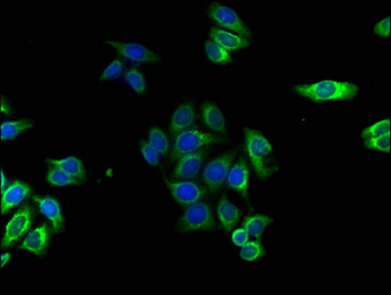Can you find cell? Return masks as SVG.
I'll list each match as a JSON object with an SVG mask.
<instances>
[{"instance_id":"6da1fadb","label":"cell","mask_w":391,"mask_h":295,"mask_svg":"<svg viewBox=\"0 0 391 295\" xmlns=\"http://www.w3.org/2000/svg\"><path fill=\"white\" fill-rule=\"evenodd\" d=\"M294 92L304 98L323 103V101H350L358 94L359 87L349 82L323 80L313 84L296 85Z\"/></svg>"},{"instance_id":"7a4b0ae2","label":"cell","mask_w":391,"mask_h":295,"mask_svg":"<svg viewBox=\"0 0 391 295\" xmlns=\"http://www.w3.org/2000/svg\"><path fill=\"white\" fill-rule=\"evenodd\" d=\"M245 151L250 159L252 166L258 179H267L274 168H271L273 146L258 130L244 128Z\"/></svg>"},{"instance_id":"3957f363","label":"cell","mask_w":391,"mask_h":295,"mask_svg":"<svg viewBox=\"0 0 391 295\" xmlns=\"http://www.w3.org/2000/svg\"><path fill=\"white\" fill-rule=\"evenodd\" d=\"M221 140V137L213 133L204 132L196 128H189L175 136L172 159H178L182 155L204 150V148L219 143Z\"/></svg>"},{"instance_id":"277c9868","label":"cell","mask_w":391,"mask_h":295,"mask_svg":"<svg viewBox=\"0 0 391 295\" xmlns=\"http://www.w3.org/2000/svg\"><path fill=\"white\" fill-rule=\"evenodd\" d=\"M176 227L182 233L211 231L217 229V222L210 205L206 202H197L187 207Z\"/></svg>"},{"instance_id":"5b68a950","label":"cell","mask_w":391,"mask_h":295,"mask_svg":"<svg viewBox=\"0 0 391 295\" xmlns=\"http://www.w3.org/2000/svg\"><path fill=\"white\" fill-rule=\"evenodd\" d=\"M237 152L229 151L224 154L217 155L206 164L203 173L204 184L211 191L215 192L226 182L229 170L234 164Z\"/></svg>"},{"instance_id":"8992f818","label":"cell","mask_w":391,"mask_h":295,"mask_svg":"<svg viewBox=\"0 0 391 295\" xmlns=\"http://www.w3.org/2000/svg\"><path fill=\"white\" fill-rule=\"evenodd\" d=\"M208 13L220 28L251 39L250 29L233 9L219 2H211L208 8Z\"/></svg>"},{"instance_id":"52a82bcc","label":"cell","mask_w":391,"mask_h":295,"mask_svg":"<svg viewBox=\"0 0 391 295\" xmlns=\"http://www.w3.org/2000/svg\"><path fill=\"white\" fill-rule=\"evenodd\" d=\"M33 224V211L30 207H22L13 218L9 220L2 238V248H8L28 233Z\"/></svg>"},{"instance_id":"ba28073f","label":"cell","mask_w":391,"mask_h":295,"mask_svg":"<svg viewBox=\"0 0 391 295\" xmlns=\"http://www.w3.org/2000/svg\"><path fill=\"white\" fill-rule=\"evenodd\" d=\"M166 186L172 193L175 201L182 206H190L206 194V188L198 182L190 180H180V181H172L165 180Z\"/></svg>"},{"instance_id":"9c48e42d","label":"cell","mask_w":391,"mask_h":295,"mask_svg":"<svg viewBox=\"0 0 391 295\" xmlns=\"http://www.w3.org/2000/svg\"><path fill=\"white\" fill-rule=\"evenodd\" d=\"M105 44H109L116 49L119 55L126 60L134 62L148 63L154 62L159 60V55L154 51H150L143 44H135V42H122L118 40H107Z\"/></svg>"},{"instance_id":"30bf717a","label":"cell","mask_w":391,"mask_h":295,"mask_svg":"<svg viewBox=\"0 0 391 295\" xmlns=\"http://www.w3.org/2000/svg\"><path fill=\"white\" fill-rule=\"evenodd\" d=\"M227 185L233 190L237 191L244 198L245 201L251 206L250 195H249V182H250V171L244 159H238L231 166L226 179Z\"/></svg>"},{"instance_id":"8fae6325","label":"cell","mask_w":391,"mask_h":295,"mask_svg":"<svg viewBox=\"0 0 391 295\" xmlns=\"http://www.w3.org/2000/svg\"><path fill=\"white\" fill-rule=\"evenodd\" d=\"M206 151H198L191 154L182 155L177 159L173 170V177L175 179H192L197 177L203 164Z\"/></svg>"},{"instance_id":"7c38bea8","label":"cell","mask_w":391,"mask_h":295,"mask_svg":"<svg viewBox=\"0 0 391 295\" xmlns=\"http://www.w3.org/2000/svg\"><path fill=\"white\" fill-rule=\"evenodd\" d=\"M1 214L5 215L31 194V186L20 180L9 184L1 192Z\"/></svg>"},{"instance_id":"4fadbf2b","label":"cell","mask_w":391,"mask_h":295,"mask_svg":"<svg viewBox=\"0 0 391 295\" xmlns=\"http://www.w3.org/2000/svg\"><path fill=\"white\" fill-rule=\"evenodd\" d=\"M210 38L213 42L224 47L227 51H238L251 44L250 38L243 37L232 31L224 30L219 27H213L210 31Z\"/></svg>"},{"instance_id":"5bb4252c","label":"cell","mask_w":391,"mask_h":295,"mask_svg":"<svg viewBox=\"0 0 391 295\" xmlns=\"http://www.w3.org/2000/svg\"><path fill=\"white\" fill-rule=\"evenodd\" d=\"M33 201L39 206L40 211L44 217L51 222L53 231L59 233L64 227V218H63L62 209L59 203L53 197H39L35 196Z\"/></svg>"},{"instance_id":"9a60e30c","label":"cell","mask_w":391,"mask_h":295,"mask_svg":"<svg viewBox=\"0 0 391 295\" xmlns=\"http://www.w3.org/2000/svg\"><path fill=\"white\" fill-rule=\"evenodd\" d=\"M51 231L47 225H42L38 229L31 231L20 245V249L31 252L33 255L42 256L49 245Z\"/></svg>"},{"instance_id":"2e32d148","label":"cell","mask_w":391,"mask_h":295,"mask_svg":"<svg viewBox=\"0 0 391 295\" xmlns=\"http://www.w3.org/2000/svg\"><path fill=\"white\" fill-rule=\"evenodd\" d=\"M196 121V110L191 103H181L173 112L170 120V133L176 136L184 130L189 129Z\"/></svg>"},{"instance_id":"e0dca14e","label":"cell","mask_w":391,"mask_h":295,"mask_svg":"<svg viewBox=\"0 0 391 295\" xmlns=\"http://www.w3.org/2000/svg\"><path fill=\"white\" fill-rule=\"evenodd\" d=\"M217 214L220 227L226 233H231L241 218V211L226 196H222L217 203Z\"/></svg>"},{"instance_id":"ac0fdd59","label":"cell","mask_w":391,"mask_h":295,"mask_svg":"<svg viewBox=\"0 0 391 295\" xmlns=\"http://www.w3.org/2000/svg\"><path fill=\"white\" fill-rule=\"evenodd\" d=\"M202 119L204 125L213 131L224 134L226 131V117L219 105L211 101H206L201 107Z\"/></svg>"},{"instance_id":"d6986e66","label":"cell","mask_w":391,"mask_h":295,"mask_svg":"<svg viewBox=\"0 0 391 295\" xmlns=\"http://www.w3.org/2000/svg\"><path fill=\"white\" fill-rule=\"evenodd\" d=\"M49 164L64 171L78 181H85L87 179V171L84 164L74 155H69L63 159H49Z\"/></svg>"},{"instance_id":"ffe728a7","label":"cell","mask_w":391,"mask_h":295,"mask_svg":"<svg viewBox=\"0 0 391 295\" xmlns=\"http://www.w3.org/2000/svg\"><path fill=\"white\" fill-rule=\"evenodd\" d=\"M273 222V218L266 215L249 216L243 222V229L253 238H260L267 225Z\"/></svg>"},{"instance_id":"44dd1931","label":"cell","mask_w":391,"mask_h":295,"mask_svg":"<svg viewBox=\"0 0 391 295\" xmlns=\"http://www.w3.org/2000/svg\"><path fill=\"white\" fill-rule=\"evenodd\" d=\"M33 123L29 120L6 121L1 125L2 141H8L14 139L18 135L30 129Z\"/></svg>"},{"instance_id":"7402d4cb","label":"cell","mask_w":391,"mask_h":295,"mask_svg":"<svg viewBox=\"0 0 391 295\" xmlns=\"http://www.w3.org/2000/svg\"><path fill=\"white\" fill-rule=\"evenodd\" d=\"M204 47L206 55L211 62L219 63V64H226V63L232 62V57L229 51L219 46L217 42L211 40H206Z\"/></svg>"},{"instance_id":"603a6c76","label":"cell","mask_w":391,"mask_h":295,"mask_svg":"<svg viewBox=\"0 0 391 295\" xmlns=\"http://www.w3.org/2000/svg\"><path fill=\"white\" fill-rule=\"evenodd\" d=\"M239 254L243 260L253 262L266 255L267 252L258 241L249 240L246 244L243 245Z\"/></svg>"},{"instance_id":"cb8c5ba5","label":"cell","mask_w":391,"mask_h":295,"mask_svg":"<svg viewBox=\"0 0 391 295\" xmlns=\"http://www.w3.org/2000/svg\"><path fill=\"white\" fill-rule=\"evenodd\" d=\"M46 180L53 186H70L80 184V181L77 179H73L70 175L55 166H53L47 172Z\"/></svg>"},{"instance_id":"d4e9b609","label":"cell","mask_w":391,"mask_h":295,"mask_svg":"<svg viewBox=\"0 0 391 295\" xmlns=\"http://www.w3.org/2000/svg\"><path fill=\"white\" fill-rule=\"evenodd\" d=\"M149 142L159 155H163L167 154L170 150V141L167 136L163 130L159 128L152 127L149 131Z\"/></svg>"},{"instance_id":"484cf974","label":"cell","mask_w":391,"mask_h":295,"mask_svg":"<svg viewBox=\"0 0 391 295\" xmlns=\"http://www.w3.org/2000/svg\"><path fill=\"white\" fill-rule=\"evenodd\" d=\"M125 81L136 93L143 94L146 91L147 84L143 73L136 67L128 69L125 73Z\"/></svg>"},{"instance_id":"4316f807","label":"cell","mask_w":391,"mask_h":295,"mask_svg":"<svg viewBox=\"0 0 391 295\" xmlns=\"http://www.w3.org/2000/svg\"><path fill=\"white\" fill-rule=\"evenodd\" d=\"M390 133L388 134L379 135V136L372 137V138L365 139L364 145L368 150L379 151V152L390 153Z\"/></svg>"},{"instance_id":"83f0119b","label":"cell","mask_w":391,"mask_h":295,"mask_svg":"<svg viewBox=\"0 0 391 295\" xmlns=\"http://www.w3.org/2000/svg\"><path fill=\"white\" fill-rule=\"evenodd\" d=\"M390 133V117L384 118L383 120L377 121L362 132V139L372 138V137L379 136V135L388 134Z\"/></svg>"},{"instance_id":"f1b7e54d","label":"cell","mask_w":391,"mask_h":295,"mask_svg":"<svg viewBox=\"0 0 391 295\" xmlns=\"http://www.w3.org/2000/svg\"><path fill=\"white\" fill-rule=\"evenodd\" d=\"M123 68H124V63H123L122 60L116 58V60L110 62L105 67L102 75H100V81L111 80V79L118 78L122 73Z\"/></svg>"},{"instance_id":"f546056e","label":"cell","mask_w":391,"mask_h":295,"mask_svg":"<svg viewBox=\"0 0 391 295\" xmlns=\"http://www.w3.org/2000/svg\"><path fill=\"white\" fill-rule=\"evenodd\" d=\"M141 153L148 164L157 166L159 163V155L156 149L150 145L149 141L144 142L141 146Z\"/></svg>"},{"instance_id":"4dcf8cb0","label":"cell","mask_w":391,"mask_h":295,"mask_svg":"<svg viewBox=\"0 0 391 295\" xmlns=\"http://www.w3.org/2000/svg\"><path fill=\"white\" fill-rule=\"evenodd\" d=\"M374 33L381 38L390 37V17L383 18L374 27Z\"/></svg>"},{"instance_id":"1f68e13d","label":"cell","mask_w":391,"mask_h":295,"mask_svg":"<svg viewBox=\"0 0 391 295\" xmlns=\"http://www.w3.org/2000/svg\"><path fill=\"white\" fill-rule=\"evenodd\" d=\"M231 240H232L233 244H235L236 246L242 247L243 245L246 244L250 240V235L241 227V229H237L233 231L232 234H231Z\"/></svg>"},{"instance_id":"d6a6232c","label":"cell","mask_w":391,"mask_h":295,"mask_svg":"<svg viewBox=\"0 0 391 295\" xmlns=\"http://www.w3.org/2000/svg\"><path fill=\"white\" fill-rule=\"evenodd\" d=\"M1 105H0V112H1L2 114L4 116H8V114H10V107H9L8 101L4 100L3 97L1 99Z\"/></svg>"},{"instance_id":"836d02e7","label":"cell","mask_w":391,"mask_h":295,"mask_svg":"<svg viewBox=\"0 0 391 295\" xmlns=\"http://www.w3.org/2000/svg\"><path fill=\"white\" fill-rule=\"evenodd\" d=\"M10 259L11 253H9V252H4L1 255V258H0V260H1V268L5 267V265L8 264L9 261H10Z\"/></svg>"},{"instance_id":"e575fe53","label":"cell","mask_w":391,"mask_h":295,"mask_svg":"<svg viewBox=\"0 0 391 295\" xmlns=\"http://www.w3.org/2000/svg\"><path fill=\"white\" fill-rule=\"evenodd\" d=\"M8 187V177H6L5 172L4 170H1V192L4 189Z\"/></svg>"}]
</instances>
